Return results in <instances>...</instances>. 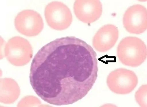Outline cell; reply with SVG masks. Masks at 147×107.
I'll use <instances>...</instances> for the list:
<instances>
[{
    "instance_id": "6da1fadb",
    "label": "cell",
    "mask_w": 147,
    "mask_h": 107,
    "mask_svg": "<svg viewBox=\"0 0 147 107\" xmlns=\"http://www.w3.org/2000/svg\"><path fill=\"white\" fill-rule=\"evenodd\" d=\"M96 52L75 37L44 45L33 59L29 79L36 94L56 106L73 104L85 97L98 77Z\"/></svg>"
},
{
    "instance_id": "7a4b0ae2",
    "label": "cell",
    "mask_w": 147,
    "mask_h": 107,
    "mask_svg": "<svg viewBox=\"0 0 147 107\" xmlns=\"http://www.w3.org/2000/svg\"><path fill=\"white\" fill-rule=\"evenodd\" d=\"M117 57L123 65L131 67L140 66L146 60L145 43L135 37H127L120 41L117 49Z\"/></svg>"
},
{
    "instance_id": "3957f363",
    "label": "cell",
    "mask_w": 147,
    "mask_h": 107,
    "mask_svg": "<svg viewBox=\"0 0 147 107\" xmlns=\"http://www.w3.org/2000/svg\"><path fill=\"white\" fill-rule=\"evenodd\" d=\"M5 56L12 65L22 66L32 58L33 50L30 43L21 37H13L8 41L4 49Z\"/></svg>"
},
{
    "instance_id": "277c9868",
    "label": "cell",
    "mask_w": 147,
    "mask_h": 107,
    "mask_svg": "<svg viewBox=\"0 0 147 107\" xmlns=\"http://www.w3.org/2000/svg\"><path fill=\"white\" fill-rule=\"evenodd\" d=\"M138 77L133 71L125 68H119L111 71L107 79L109 89L118 94H129L136 88Z\"/></svg>"
},
{
    "instance_id": "5b68a950",
    "label": "cell",
    "mask_w": 147,
    "mask_h": 107,
    "mask_svg": "<svg viewBox=\"0 0 147 107\" xmlns=\"http://www.w3.org/2000/svg\"><path fill=\"white\" fill-rule=\"evenodd\" d=\"M45 15L49 26L56 30L67 29L73 22L70 10L61 2H53L47 5Z\"/></svg>"
},
{
    "instance_id": "8992f818",
    "label": "cell",
    "mask_w": 147,
    "mask_h": 107,
    "mask_svg": "<svg viewBox=\"0 0 147 107\" xmlns=\"http://www.w3.org/2000/svg\"><path fill=\"white\" fill-rule=\"evenodd\" d=\"M16 29L27 37L38 35L44 28V22L40 14L31 9L24 10L17 15L14 20Z\"/></svg>"
},
{
    "instance_id": "52a82bcc",
    "label": "cell",
    "mask_w": 147,
    "mask_h": 107,
    "mask_svg": "<svg viewBox=\"0 0 147 107\" xmlns=\"http://www.w3.org/2000/svg\"><path fill=\"white\" fill-rule=\"evenodd\" d=\"M123 23L125 29L130 34H142L147 29L146 8L140 4L129 7L123 15Z\"/></svg>"
},
{
    "instance_id": "ba28073f",
    "label": "cell",
    "mask_w": 147,
    "mask_h": 107,
    "mask_svg": "<svg viewBox=\"0 0 147 107\" xmlns=\"http://www.w3.org/2000/svg\"><path fill=\"white\" fill-rule=\"evenodd\" d=\"M74 12L78 19L85 23H91L100 18L102 6L99 0H76L73 6Z\"/></svg>"
},
{
    "instance_id": "9c48e42d",
    "label": "cell",
    "mask_w": 147,
    "mask_h": 107,
    "mask_svg": "<svg viewBox=\"0 0 147 107\" xmlns=\"http://www.w3.org/2000/svg\"><path fill=\"white\" fill-rule=\"evenodd\" d=\"M118 28L112 24L103 26L93 38L92 45L97 51L106 52L113 47L119 38Z\"/></svg>"
},
{
    "instance_id": "30bf717a",
    "label": "cell",
    "mask_w": 147,
    "mask_h": 107,
    "mask_svg": "<svg viewBox=\"0 0 147 107\" xmlns=\"http://www.w3.org/2000/svg\"><path fill=\"white\" fill-rule=\"evenodd\" d=\"M1 102L11 104L18 99L20 95V88L18 83L10 78H3L1 81Z\"/></svg>"
},
{
    "instance_id": "8fae6325",
    "label": "cell",
    "mask_w": 147,
    "mask_h": 107,
    "mask_svg": "<svg viewBox=\"0 0 147 107\" xmlns=\"http://www.w3.org/2000/svg\"><path fill=\"white\" fill-rule=\"evenodd\" d=\"M136 101L142 107H147V85H143L136 92L135 95Z\"/></svg>"
}]
</instances>
